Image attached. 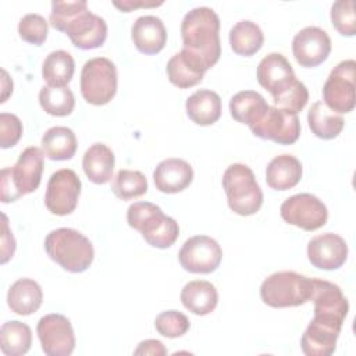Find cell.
I'll return each instance as SVG.
<instances>
[{
    "instance_id": "cell-13",
    "label": "cell",
    "mask_w": 356,
    "mask_h": 356,
    "mask_svg": "<svg viewBox=\"0 0 356 356\" xmlns=\"http://www.w3.org/2000/svg\"><path fill=\"white\" fill-rule=\"evenodd\" d=\"M42 350L47 356H70L75 349V334L71 321L58 313L43 316L36 325Z\"/></svg>"
},
{
    "instance_id": "cell-26",
    "label": "cell",
    "mask_w": 356,
    "mask_h": 356,
    "mask_svg": "<svg viewBox=\"0 0 356 356\" xmlns=\"http://www.w3.org/2000/svg\"><path fill=\"white\" fill-rule=\"evenodd\" d=\"M181 302L184 307L193 314L206 316L217 307L218 292L211 282L204 280H195L182 288Z\"/></svg>"
},
{
    "instance_id": "cell-28",
    "label": "cell",
    "mask_w": 356,
    "mask_h": 356,
    "mask_svg": "<svg viewBox=\"0 0 356 356\" xmlns=\"http://www.w3.org/2000/svg\"><path fill=\"white\" fill-rule=\"evenodd\" d=\"M268 104L264 97L254 90H242L229 100V113L232 118L249 128L254 125L267 111Z\"/></svg>"
},
{
    "instance_id": "cell-30",
    "label": "cell",
    "mask_w": 356,
    "mask_h": 356,
    "mask_svg": "<svg viewBox=\"0 0 356 356\" xmlns=\"http://www.w3.org/2000/svg\"><path fill=\"white\" fill-rule=\"evenodd\" d=\"M307 122L312 132L324 140L337 138L345 125L342 115L330 110L323 102H316L312 104L307 113Z\"/></svg>"
},
{
    "instance_id": "cell-41",
    "label": "cell",
    "mask_w": 356,
    "mask_h": 356,
    "mask_svg": "<svg viewBox=\"0 0 356 356\" xmlns=\"http://www.w3.org/2000/svg\"><path fill=\"white\" fill-rule=\"evenodd\" d=\"M22 136V122L15 114H0V146L1 149L13 147Z\"/></svg>"
},
{
    "instance_id": "cell-29",
    "label": "cell",
    "mask_w": 356,
    "mask_h": 356,
    "mask_svg": "<svg viewBox=\"0 0 356 356\" xmlns=\"http://www.w3.org/2000/svg\"><path fill=\"white\" fill-rule=\"evenodd\" d=\"M76 147V136L68 127H51L42 136V150L47 159L54 161L72 159Z\"/></svg>"
},
{
    "instance_id": "cell-6",
    "label": "cell",
    "mask_w": 356,
    "mask_h": 356,
    "mask_svg": "<svg viewBox=\"0 0 356 356\" xmlns=\"http://www.w3.org/2000/svg\"><path fill=\"white\" fill-rule=\"evenodd\" d=\"M261 300L275 309L305 305L312 296V278L295 271H278L268 275L260 286Z\"/></svg>"
},
{
    "instance_id": "cell-44",
    "label": "cell",
    "mask_w": 356,
    "mask_h": 356,
    "mask_svg": "<svg viewBox=\"0 0 356 356\" xmlns=\"http://www.w3.org/2000/svg\"><path fill=\"white\" fill-rule=\"evenodd\" d=\"M113 4L121 10L122 13H129L138 7H157L161 6L163 1H145V0H122V1H113Z\"/></svg>"
},
{
    "instance_id": "cell-38",
    "label": "cell",
    "mask_w": 356,
    "mask_h": 356,
    "mask_svg": "<svg viewBox=\"0 0 356 356\" xmlns=\"http://www.w3.org/2000/svg\"><path fill=\"white\" fill-rule=\"evenodd\" d=\"M309 100V90L300 81H295L288 89L273 97L275 107L298 114L305 108Z\"/></svg>"
},
{
    "instance_id": "cell-14",
    "label": "cell",
    "mask_w": 356,
    "mask_h": 356,
    "mask_svg": "<svg viewBox=\"0 0 356 356\" xmlns=\"http://www.w3.org/2000/svg\"><path fill=\"white\" fill-rule=\"evenodd\" d=\"M250 131L257 138L278 145H292L300 135V122L298 114L268 106L264 115L250 127Z\"/></svg>"
},
{
    "instance_id": "cell-16",
    "label": "cell",
    "mask_w": 356,
    "mask_h": 356,
    "mask_svg": "<svg viewBox=\"0 0 356 356\" xmlns=\"http://www.w3.org/2000/svg\"><path fill=\"white\" fill-rule=\"evenodd\" d=\"M63 32L68 35L75 47L92 50L103 46L106 42L107 24L102 17L85 8L64 26Z\"/></svg>"
},
{
    "instance_id": "cell-3",
    "label": "cell",
    "mask_w": 356,
    "mask_h": 356,
    "mask_svg": "<svg viewBox=\"0 0 356 356\" xmlns=\"http://www.w3.org/2000/svg\"><path fill=\"white\" fill-rule=\"evenodd\" d=\"M44 250L53 261L70 273L88 270L95 257L92 242L72 228L50 231L44 239Z\"/></svg>"
},
{
    "instance_id": "cell-12",
    "label": "cell",
    "mask_w": 356,
    "mask_h": 356,
    "mask_svg": "<svg viewBox=\"0 0 356 356\" xmlns=\"http://www.w3.org/2000/svg\"><path fill=\"white\" fill-rule=\"evenodd\" d=\"M81 188V179L74 170H57L51 174L46 188L44 204L47 210L56 216L71 214L78 204Z\"/></svg>"
},
{
    "instance_id": "cell-43",
    "label": "cell",
    "mask_w": 356,
    "mask_h": 356,
    "mask_svg": "<svg viewBox=\"0 0 356 356\" xmlns=\"http://www.w3.org/2000/svg\"><path fill=\"white\" fill-rule=\"evenodd\" d=\"M134 355L164 356V355H167V349L163 345V342H160L157 339H146L138 345V348L134 350Z\"/></svg>"
},
{
    "instance_id": "cell-9",
    "label": "cell",
    "mask_w": 356,
    "mask_h": 356,
    "mask_svg": "<svg viewBox=\"0 0 356 356\" xmlns=\"http://www.w3.org/2000/svg\"><path fill=\"white\" fill-rule=\"evenodd\" d=\"M345 320L325 313H314L300 338L302 352L307 356H330L335 352L337 341Z\"/></svg>"
},
{
    "instance_id": "cell-34",
    "label": "cell",
    "mask_w": 356,
    "mask_h": 356,
    "mask_svg": "<svg viewBox=\"0 0 356 356\" xmlns=\"http://www.w3.org/2000/svg\"><path fill=\"white\" fill-rule=\"evenodd\" d=\"M40 107L50 115L65 117L70 115L75 107V97L68 86H43L39 92Z\"/></svg>"
},
{
    "instance_id": "cell-21",
    "label": "cell",
    "mask_w": 356,
    "mask_h": 356,
    "mask_svg": "<svg viewBox=\"0 0 356 356\" xmlns=\"http://www.w3.org/2000/svg\"><path fill=\"white\" fill-rule=\"evenodd\" d=\"M314 313H327L342 320L346 318L349 303L341 288L330 281L312 278V296Z\"/></svg>"
},
{
    "instance_id": "cell-20",
    "label": "cell",
    "mask_w": 356,
    "mask_h": 356,
    "mask_svg": "<svg viewBox=\"0 0 356 356\" xmlns=\"http://www.w3.org/2000/svg\"><path fill=\"white\" fill-rule=\"evenodd\" d=\"M131 38L140 53L157 54L167 43V31L159 17L142 15L134 22L131 28Z\"/></svg>"
},
{
    "instance_id": "cell-24",
    "label": "cell",
    "mask_w": 356,
    "mask_h": 356,
    "mask_svg": "<svg viewBox=\"0 0 356 356\" xmlns=\"http://www.w3.org/2000/svg\"><path fill=\"white\" fill-rule=\"evenodd\" d=\"M43 292L40 285L31 278L17 280L7 292V305L15 314L29 316L40 307Z\"/></svg>"
},
{
    "instance_id": "cell-33",
    "label": "cell",
    "mask_w": 356,
    "mask_h": 356,
    "mask_svg": "<svg viewBox=\"0 0 356 356\" xmlns=\"http://www.w3.org/2000/svg\"><path fill=\"white\" fill-rule=\"evenodd\" d=\"M32 345L29 325L18 320L6 321L0 328V349L6 356L25 355Z\"/></svg>"
},
{
    "instance_id": "cell-23",
    "label": "cell",
    "mask_w": 356,
    "mask_h": 356,
    "mask_svg": "<svg viewBox=\"0 0 356 356\" xmlns=\"http://www.w3.org/2000/svg\"><path fill=\"white\" fill-rule=\"evenodd\" d=\"M302 164L291 154L275 156L266 168V182L271 189L288 191L299 184Z\"/></svg>"
},
{
    "instance_id": "cell-18",
    "label": "cell",
    "mask_w": 356,
    "mask_h": 356,
    "mask_svg": "<svg viewBox=\"0 0 356 356\" xmlns=\"http://www.w3.org/2000/svg\"><path fill=\"white\" fill-rule=\"evenodd\" d=\"M257 82L271 93L273 97L288 89L295 81L291 63L281 53H270L257 65Z\"/></svg>"
},
{
    "instance_id": "cell-40",
    "label": "cell",
    "mask_w": 356,
    "mask_h": 356,
    "mask_svg": "<svg viewBox=\"0 0 356 356\" xmlns=\"http://www.w3.org/2000/svg\"><path fill=\"white\" fill-rule=\"evenodd\" d=\"M88 8V3L85 0H76V1H53L51 3V11H50V25L63 32L64 26L82 10Z\"/></svg>"
},
{
    "instance_id": "cell-1",
    "label": "cell",
    "mask_w": 356,
    "mask_h": 356,
    "mask_svg": "<svg viewBox=\"0 0 356 356\" xmlns=\"http://www.w3.org/2000/svg\"><path fill=\"white\" fill-rule=\"evenodd\" d=\"M184 50L193 56L207 71L221 56L220 18L210 7L188 11L181 22Z\"/></svg>"
},
{
    "instance_id": "cell-2",
    "label": "cell",
    "mask_w": 356,
    "mask_h": 356,
    "mask_svg": "<svg viewBox=\"0 0 356 356\" xmlns=\"http://www.w3.org/2000/svg\"><path fill=\"white\" fill-rule=\"evenodd\" d=\"M43 165V150L36 146L26 147L13 167H6L0 172L1 202H15L21 196L35 192L42 181Z\"/></svg>"
},
{
    "instance_id": "cell-42",
    "label": "cell",
    "mask_w": 356,
    "mask_h": 356,
    "mask_svg": "<svg viewBox=\"0 0 356 356\" xmlns=\"http://www.w3.org/2000/svg\"><path fill=\"white\" fill-rule=\"evenodd\" d=\"M3 217V234H1V264L7 263L15 252V239L13 236V232L8 228V221H7V216L1 214Z\"/></svg>"
},
{
    "instance_id": "cell-19",
    "label": "cell",
    "mask_w": 356,
    "mask_h": 356,
    "mask_svg": "<svg viewBox=\"0 0 356 356\" xmlns=\"http://www.w3.org/2000/svg\"><path fill=\"white\" fill-rule=\"evenodd\" d=\"M193 179L191 164L182 159H165L153 171L156 189L163 193H178L186 189Z\"/></svg>"
},
{
    "instance_id": "cell-31",
    "label": "cell",
    "mask_w": 356,
    "mask_h": 356,
    "mask_svg": "<svg viewBox=\"0 0 356 356\" xmlns=\"http://www.w3.org/2000/svg\"><path fill=\"white\" fill-rule=\"evenodd\" d=\"M264 42V35L260 26L249 19H242L236 22L229 31V44L234 53L239 56H253L256 54Z\"/></svg>"
},
{
    "instance_id": "cell-8",
    "label": "cell",
    "mask_w": 356,
    "mask_h": 356,
    "mask_svg": "<svg viewBox=\"0 0 356 356\" xmlns=\"http://www.w3.org/2000/svg\"><path fill=\"white\" fill-rule=\"evenodd\" d=\"M355 89L356 63L355 60H343L332 68L323 86V103L338 114L350 113L356 103Z\"/></svg>"
},
{
    "instance_id": "cell-4",
    "label": "cell",
    "mask_w": 356,
    "mask_h": 356,
    "mask_svg": "<svg viewBox=\"0 0 356 356\" xmlns=\"http://www.w3.org/2000/svg\"><path fill=\"white\" fill-rule=\"evenodd\" d=\"M127 221L153 248L167 249L175 243L179 235L178 222L150 202L132 203L127 210Z\"/></svg>"
},
{
    "instance_id": "cell-7",
    "label": "cell",
    "mask_w": 356,
    "mask_h": 356,
    "mask_svg": "<svg viewBox=\"0 0 356 356\" xmlns=\"http://www.w3.org/2000/svg\"><path fill=\"white\" fill-rule=\"evenodd\" d=\"M82 97L93 106H103L111 102L117 93V68L106 57L88 60L81 71Z\"/></svg>"
},
{
    "instance_id": "cell-5",
    "label": "cell",
    "mask_w": 356,
    "mask_h": 356,
    "mask_svg": "<svg viewBox=\"0 0 356 356\" xmlns=\"http://www.w3.org/2000/svg\"><path fill=\"white\" fill-rule=\"evenodd\" d=\"M222 188L229 209L239 216L256 214L263 204V192L246 164H231L222 175Z\"/></svg>"
},
{
    "instance_id": "cell-25",
    "label": "cell",
    "mask_w": 356,
    "mask_h": 356,
    "mask_svg": "<svg viewBox=\"0 0 356 356\" xmlns=\"http://www.w3.org/2000/svg\"><path fill=\"white\" fill-rule=\"evenodd\" d=\"M115 157L113 150L104 143H93L83 154L82 168L89 181L97 185L108 182L113 177Z\"/></svg>"
},
{
    "instance_id": "cell-15",
    "label": "cell",
    "mask_w": 356,
    "mask_h": 356,
    "mask_svg": "<svg viewBox=\"0 0 356 356\" xmlns=\"http://www.w3.org/2000/svg\"><path fill=\"white\" fill-rule=\"evenodd\" d=\"M292 53L300 67L313 68L323 64L331 53V39L318 26L300 29L292 40Z\"/></svg>"
},
{
    "instance_id": "cell-17",
    "label": "cell",
    "mask_w": 356,
    "mask_h": 356,
    "mask_svg": "<svg viewBox=\"0 0 356 356\" xmlns=\"http://www.w3.org/2000/svg\"><path fill=\"white\" fill-rule=\"evenodd\" d=\"M307 259L320 270H337L348 259V245L337 234L325 232L312 238L307 243Z\"/></svg>"
},
{
    "instance_id": "cell-32",
    "label": "cell",
    "mask_w": 356,
    "mask_h": 356,
    "mask_svg": "<svg viewBox=\"0 0 356 356\" xmlns=\"http://www.w3.org/2000/svg\"><path fill=\"white\" fill-rule=\"evenodd\" d=\"M75 61L65 50H56L47 54L43 61L42 75L49 86L64 88L74 76Z\"/></svg>"
},
{
    "instance_id": "cell-10",
    "label": "cell",
    "mask_w": 356,
    "mask_h": 356,
    "mask_svg": "<svg viewBox=\"0 0 356 356\" xmlns=\"http://www.w3.org/2000/svg\"><path fill=\"white\" fill-rule=\"evenodd\" d=\"M284 221L305 231H316L325 225L327 206L312 193H298L288 197L280 207Z\"/></svg>"
},
{
    "instance_id": "cell-36",
    "label": "cell",
    "mask_w": 356,
    "mask_h": 356,
    "mask_svg": "<svg viewBox=\"0 0 356 356\" xmlns=\"http://www.w3.org/2000/svg\"><path fill=\"white\" fill-rule=\"evenodd\" d=\"M154 327L163 337L178 338L188 332L191 324L184 313L178 310H165L156 317Z\"/></svg>"
},
{
    "instance_id": "cell-37",
    "label": "cell",
    "mask_w": 356,
    "mask_h": 356,
    "mask_svg": "<svg viewBox=\"0 0 356 356\" xmlns=\"http://www.w3.org/2000/svg\"><path fill=\"white\" fill-rule=\"evenodd\" d=\"M18 33L22 40L35 46H40L47 39V21L40 14H26L18 24Z\"/></svg>"
},
{
    "instance_id": "cell-22",
    "label": "cell",
    "mask_w": 356,
    "mask_h": 356,
    "mask_svg": "<svg viewBox=\"0 0 356 356\" xmlns=\"http://www.w3.org/2000/svg\"><path fill=\"white\" fill-rule=\"evenodd\" d=\"M165 72L172 85L186 89L202 82L206 70L193 56L182 49L168 60Z\"/></svg>"
},
{
    "instance_id": "cell-39",
    "label": "cell",
    "mask_w": 356,
    "mask_h": 356,
    "mask_svg": "<svg viewBox=\"0 0 356 356\" xmlns=\"http://www.w3.org/2000/svg\"><path fill=\"white\" fill-rule=\"evenodd\" d=\"M332 26L342 36H355L356 33V17L352 0H338L331 7Z\"/></svg>"
},
{
    "instance_id": "cell-35",
    "label": "cell",
    "mask_w": 356,
    "mask_h": 356,
    "mask_svg": "<svg viewBox=\"0 0 356 356\" xmlns=\"http://www.w3.org/2000/svg\"><path fill=\"white\" fill-rule=\"evenodd\" d=\"M111 191L121 200L136 199L147 192V179L140 171L120 170L113 178Z\"/></svg>"
},
{
    "instance_id": "cell-27",
    "label": "cell",
    "mask_w": 356,
    "mask_h": 356,
    "mask_svg": "<svg viewBox=\"0 0 356 356\" xmlns=\"http://www.w3.org/2000/svg\"><path fill=\"white\" fill-rule=\"evenodd\" d=\"M185 108L196 125H213L221 117V99L210 89H199L186 99Z\"/></svg>"
},
{
    "instance_id": "cell-11",
    "label": "cell",
    "mask_w": 356,
    "mask_h": 356,
    "mask_svg": "<svg viewBox=\"0 0 356 356\" xmlns=\"http://www.w3.org/2000/svg\"><path fill=\"white\" fill-rule=\"evenodd\" d=\"M221 259V246L207 235H195L186 239L178 253L182 268L193 274H210L216 271Z\"/></svg>"
}]
</instances>
